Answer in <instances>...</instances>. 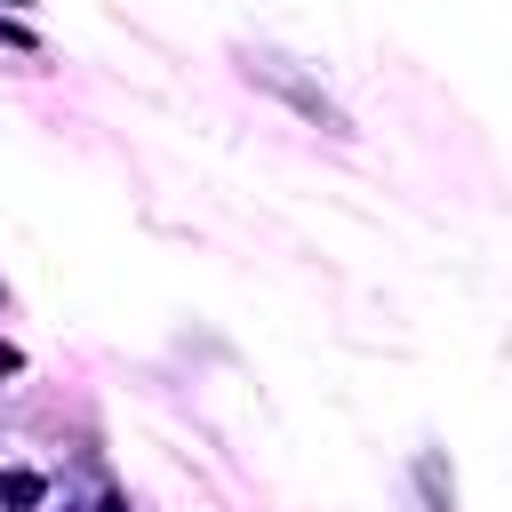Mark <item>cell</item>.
I'll use <instances>...</instances> for the list:
<instances>
[{
    "label": "cell",
    "mask_w": 512,
    "mask_h": 512,
    "mask_svg": "<svg viewBox=\"0 0 512 512\" xmlns=\"http://www.w3.org/2000/svg\"><path fill=\"white\" fill-rule=\"evenodd\" d=\"M0 376H24V352H16L8 336H0Z\"/></svg>",
    "instance_id": "cell-4"
},
{
    "label": "cell",
    "mask_w": 512,
    "mask_h": 512,
    "mask_svg": "<svg viewBox=\"0 0 512 512\" xmlns=\"http://www.w3.org/2000/svg\"><path fill=\"white\" fill-rule=\"evenodd\" d=\"M0 40H8V48H24V56L40 48V40H32V24H16V16H0Z\"/></svg>",
    "instance_id": "cell-3"
},
{
    "label": "cell",
    "mask_w": 512,
    "mask_h": 512,
    "mask_svg": "<svg viewBox=\"0 0 512 512\" xmlns=\"http://www.w3.org/2000/svg\"><path fill=\"white\" fill-rule=\"evenodd\" d=\"M0 8H32V0H0Z\"/></svg>",
    "instance_id": "cell-6"
},
{
    "label": "cell",
    "mask_w": 512,
    "mask_h": 512,
    "mask_svg": "<svg viewBox=\"0 0 512 512\" xmlns=\"http://www.w3.org/2000/svg\"><path fill=\"white\" fill-rule=\"evenodd\" d=\"M40 504H48V472L8 464V472H0V512H40Z\"/></svg>",
    "instance_id": "cell-2"
},
{
    "label": "cell",
    "mask_w": 512,
    "mask_h": 512,
    "mask_svg": "<svg viewBox=\"0 0 512 512\" xmlns=\"http://www.w3.org/2000/svg\"><path fill=\"white\" fill-rule=\"evenodd\" d=\"M240 72H248V80H256L264 96H280L288 112H304L312 128H328V136H352V120H344V104H336V96H328L320 80H304V72H296L288 56H272V48H248V56H240Z\"/></svg>",
    "instance_id": "cell-1"
},
{
    "label": "cell",
    "mask_w": 512,
    "mask_h": 512,
    "mask_svg": "<svg viewBox=\"0 0 512 512\" xmlns=\"http://www.w3.org/2000/svg\"><path fill=\"white\" fill-rule=\"evenodd\" d=\"M96 512H128V504H120V496H104V504H96Z\"/></svg>",
    "instance_id": "cell-5"
}]
</instances>
